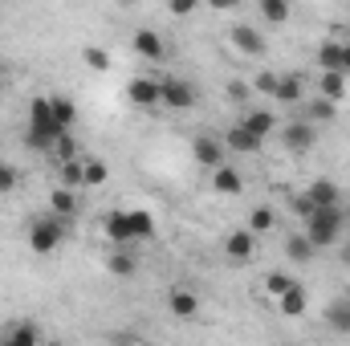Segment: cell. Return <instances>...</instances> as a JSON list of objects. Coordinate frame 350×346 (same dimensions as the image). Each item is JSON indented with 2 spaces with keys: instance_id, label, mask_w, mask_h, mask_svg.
Masks as SVG:
<instances>
[{
  "instance_id": "12",
  "label": "cell",
  "mask_w": 350,
  "mask_h": 346,
  "mask_svg": "<svg viewBox=\"0 0 350 346\" xmlns=\"http://www.w3.org/2000/svg\"><path fill=\"white\" fill-rule=\"evenodd\" d=\"M126 98H131L135 106H159V102H163V90H159V82H151V78H135V82L126 86Z\"/></svg>"
},
{
  "instance_id": "30",
  "label": "cell",
  "mask_w": 350,
  "mask_h": 346,
  "mask_svg": "<svg viewBox=\"0 0 350 346\" xmlns=\"http://www.w3.org/2000/svg\"><path fill=\"white\" fill-rule=\"evenodd\" d=\"M257 8H261V16L269 21V25H285V21H289V12H293L285 0H261Z\"/></svg>"
},
{
  "instance_id": "8",
  "label": "cell",
  "mask_w": 350,
  "mask_h": 346,
  "mask_svg": "<svg viewBox=\"0 0 350 346\" xmlns=\"http://www.w3.org/2000/svg\"><path fill=\"white\" fill-rule=\"evenodd\" d=\"M301 196L314 204V212H318V208H342V191H338L334 179H314Z\"/></svg>"
},
{
  "instance_id": "35",
  "label": "cell",
  "mask_w": 350,
  "mask_h": 346,
  "mask_svg": "<svg viewBox=\"0 0 350 346\" xmlns=\"http://www.w3.org/2000/svg\"><path fill=\"white\" fill-rule=\"evenodd\" d=\"M82 62H86L90 70H98V74H102V70H110V53H106V49H98V45H86V49H82Z\"/></svg>"
},
{
  "instance_id": "9",
  "label": "cell",
  "mask_w": 350,
  "mask_h": 346,
  "mask_svg": "<svg viewBox=\"0 0 350 346\" xmlns=\"http://www.w3.org/2000/svg\"><path fill=\"white\" fill-rule=\"evenodd\" d=\"M273 98H277L281 106H301V102H306V82H301V74H281Z\"/></svg>"
},
{
  "instance_id": "37",
  "label": "cell",
  "mask_w": 350,
  "mask_h": 346,
  "mask_svg": "<svg viewBox=\"0 0 350 346\" xmlns=\"http://www.w3.org/2000/svg\"><path fill=\"white\" fill-rule=\"evenodd\" d=\"M277 78H281V74H273V70H261V74L253 78V90H257V94H269V98H273V94H277Z\"/></svg>"
},
{
  "instance_id": "29",
  "label": "cell",
  "mask_w": 350,
  "mask_h": 346,
  "mask_svg": "<svg viewBox=\"0 0 350 346\" xmlns=\"http://www.w3.org/2000/svg\"><path fill=\"white\" fill-rule=\"evenodd\" d=\"M314 253H318V249H314V245L306 241V232H297V237H289V241H285V257H289V261H297V265L314 261Z\"/></svg>"
},
{
  "instance_id": "24",
  "label": "cell",
  "mask_w": 350,
  "mask_h": 346,
  "mask_svg": "<svg viewBox=\"0 0 350 346\" xmlns=\"http://www.w3.org/2000/svg\"><path fill=\"white\" fill-rule=\"evenodd\" d=\"M334 114H338V106H334V102H326V98H306V122H310V127L330 122Z\"/></svg>"
},
{
  "instance_id": "26",
  "label": "cell",
  "mask_w": 350,
  "mask_h": 346,
  "mask_svg": "<svg viewBox=\"0 0 350 346\" xmlns=\"http://www.w3.org/2000/svg\"><path fill=\"white\" fill-rule=\"evenodd\" d=\"M110 179V163H102V159H82V187H102Z\"/></svg>"
},
{
  "instance_id": "31",
  "label": "cell",
  "mask_w": 350,
  "mask_h": 346,
  "mask_svg": "<svg viewBox=\"0 0 350 346\" xmlns=\"http://www.w3.org/2000/svg\"><path fill=\"white\" fill-rule=\"evenodd\" d=\"M49 155L57 159V168H62V163H74V159H78V143H74V135H62V139L53 143Z\"/></svg>"
},
{
  "instance_id": "22",
  "label": "cell",
  "mask_w": 350,
  "mask_h": 346,
  "mask_svg": "<svg viewBox=\"0 0 350 346\" xmlns=\"http://www.w3.org/2000/svg\"><path fill=\"white\" fill-rule=\"evenodd\" d=\"M224 147H232V151H241V155H257L265 143H261V139H253V135H249V131H245V127L237 122V127H232V131L224 135Z\"/></svg>"
},
{
  "instance_id": "17",
  "label": "cell",
  "mask_w": 350,
  "mask_h": 346,
  "mask_svg": "<svg viewBox=\"0 0 350 346\" xmlns=\"http://www.w3.org/2000/svg\"><path fill=\"white\" fill-rule=\"evenodd\" d=\"M0 346H41V330L33 322H8V334Z\"/></svg>"
},
{
  "instance_id": "11",
  "label": "cell",
  "mask_w": 350,
  "mask_h": 346,
  "mask_svg": "<svg viewBox=\"0 0 350 346\" xmlns=\"http://www.w3.org/2000/svg\"><path fill=\"white\" fill-rule=\"evenodd\" d=\"M232 45H237L245 57H261L265 53V37L253 25H232Z\"/></svg>"
},
{
  "instance_id": "42",
  "label": "cell",
  "mask_w": 350,
  "mask_h": 346,
  "mask_svg": "<svg viewBox=\"0 0 350 346\" xmlns=\"http://www.w3.org/2000/svg\"><path fill=\"white\" fill-rule=\"evenodd\" d=\"M122 346H135V343H122Z\"/></svg>"
},
{
  "instance_id": "2",
  "label": "cell",
  "mask_w": 350,
  "mask_h": 346,
  "mask_svg": "<svg viewBox=\"0 0 350 346\" xmlns=\"http://www.w3.org/2000/svg\"><path fill=\"white\" fill-rule=\"evenodd\" d=\"M306 241L314 245V249H330V245H338L342 241V232H347V212L342 208H318L310 220H306Z\"/></svg>"
},
{
  "instance_id": "23",
  "label": "cell",
  "mask_w": 350,
  "mask_h": 346,
  "mask_svg": "<svg viewBox=\"0 0 350 346\" xmlns=\"http://www.w3.org/2000/svg\"><path fill=\"white\" fill-rule=\"evenodd\" d=\"M49 110H53L57 127H66V131H70V127L78 122V106H74V102H70L66 94H53V98H49Z\"/></svg>"
},
{
  "instance_id": "39",
  "label": "cell",
  "mask_w": 350,
  "mask_h": 346,
  "mask_svg": "<svg viewBox=\"0 0 350 346\" xmlns=\"http://www.w3.org/2000/svg\"><path fill=\"white\" fill-rule=\"evenodd\" d=\"M167 12H172V16H191V12H196V0H172Z\"/></svg>"
},
{
  "instance_id": "10",
  "label": "cell",
  "mask_w": 350,
  "mask_h": 346,
  "mask_svg": "<svg viewBox=\"0 0 350 346\" xmlns=\"http://www.w3.org/2000/svg\"><path fill=\"white\" fill-rule=\"evenodd\" d=\"M212 191H216V196H241V191H245V175L237 172L232 163H224V168L212 172Z\"/></svg>"
},
{
  "instance_id": "1",
  "label": "cell",
  "mask_w": 350,
  "mask_h": 346,
  "mask_svg": "<svg viewBox=\"0 0 350 346\" xmlns=\"http://www.w3.org/2000/svg\"><path fill=\"white\" fill-rule=\"evenodd\" d=\"M62 135H70V131L57 127V118H53V110H49V98H33V102H29V135H25V143H29L33 151H53V143H57Z\"/></svg>"
},
{
  "instance_id": "5",
  "label": "cell",
  "mask_w": 350,
  "mask_h": 346,
  "mask_svg": "<svg viewBox=\"0 0 350 346\" xmlns=\"http://www.w3.org/2000/svg\"><path fill=\"white\" fill-rule=\"evenodd\" d=\"M281 143H285L293 155H306V151H314L318 131H314L310 122H289V127H281Z\"/></svg>"
},
{
  "instance_id": "13",
  "label": "cell",
  "mask_w": 350,
  "mask_h": 346,
  "mask_svg": "<svg viewBox=\"0 0 350 346\" xmlns=\"http://www.w3.org/2000/svg\"><path fill=\"white\" fill-rule=\"evenodd\" d=\"M241 127H245L253 139H261V143L273 135V131H281V127H277V118H273V110H249V114L241 118Z\"/></svg>"
},
{
  "instance_id": "21",
  "label": "cell",
  "mask_w": 350,
  "mask_h": 346,
  "mask_svg": "<svg viewBox=\"0 0 350 346\" xmlns=\"http://www.w3.org/2000/svg\"><path fill=\"white\" fill-rule=\"evenodd\" d=\"M326 326L334 334H350V297H334L326 306Z\"/></svg>"
},
{
  "instance_id": "40",
  "label": "cell",
  "mask_w": 350,
  "mask_h": 346,
  "mask_svg": "<svg viewBox=\"0 0 350 346\" xmlns=\"http://www.w3.org/2000/svg\"><path fill=\"white\" fill-rule=\"evenodd\" d=\"M293 212H297L301 220H310V216H314V204H310L306 196H297V200H293Z\"/></svg>"
},
{
  "instance_id": "3",
  "label": "cell",
  "mask_w": 350,
  "mask_h": 346,
  "mask_svg": "<svg viewBox=\"0 0 350 346\" xmlns=\"http://www.w3.org/2000/svg\"><path fill=\"white\" fill-rule=\"evenodd\" d=\"M62 241H66V220H62V216H41V220H33V228H29V249H33L37 257L57 253Z\"/></svg>"
},
{
  "instance_id": "32",
  "label": "cell",
  "mask_w": 350,
  "mask_h": 346,
  "mask_svg": "<svg viewBox=\"0 0 350 346\" xmlns=\"http://www.w3.org/2000/svg\"><path fill=\"white\" fill-rule=\"evenodd\" d=\"M293 285H297V281H293V277H289V273H281V269H273V273H269V277H265V289H269V293H273V297H281V293H289V289H293Z\"/></svg>"
},
{
  "instance_id": "33",
  "label": "cell",
  "mask_w": 350,
  "mask_h": 346,
  "mask_svg": "<svg viewBox=\"0 0 350 346\" xmlns=\"http://www.w3.org/2000/svg\"><path fill=\"white\" fill-rule=\"evenodd\" d=\"M106 269H110L114 277H135V269H139V265H135V257H131V253H110Z\"/></svg>"
},
{
  "instance_id": "4",
  "label": "cell",
  "mask_w": 350,
  "mask_h": 346,
  "mask_svg": "<svg viewBox=\"0 0 350 346\" xmlns=\"http://www.w3.org/2000/svg\"><path fill=\"white\" fill-rule=\"evenodd\" d=\"M191 155L204 172H216L224 168V139H212V135H196L191 139Z\"/></svg>"
},
{
  "instance_id": "14",
  "label": "cell",
  "mask_w": 350,
  "mask_h": 346,
  "mask_svg": "<svg viewBox=\"0 0 350 346\" xmlns=\"http://www.w3.org/2000/svg\"><path fill=\"white\" fill-rule=\"evenodd\" d=\"M131 45H135V53L147 57V62H159V57H163V37H159L155 29H139V33L131 37Z\"/></svg>"
},
{
  "instance_id": "34",
  "label": "cell",
  "mask_w": 350,
  "mask_h": 346,
  "mask_svg": "<svg viewBox=\"0 0 350 346\" xmlns=\"http://www.w3.org/2000/svg\"><path fill=\"white\" fill-rule=\"evenodd\" d=\"M57 172H62V187H70V191H82V159H74V163H62Z\"/></svg>"
},
{
  "instance_id": "38",
  "label": "cell",
  "mask_w": 350,
  "mask_h": 346,
  "mask_svg": "<svg viewBox=\"0 0 350 346\" xmlns=\"http://www.w3.org/2000/svg\"><path fill=\"white\" fill-rule=\"evenodd\" d=\"M224 94H228V102H245V98L253 94V86H249V82H241V78H232V82L224 86Z\"/></svg>"
},
{
  "instance_id": "20",
  "label": "cell",
  "mask_w": 350,
  "mask_h": 346,
  "mask_svg": "<svg viewBox=\"0 0 350 346\" xmlns=\"http://www.w3.org/2000/svg\"><path fill=\"white\" fill-rule=\"evenodd\" d=\"M167 310H172L175 318H196L200 314V297L191 289H172L167 293Z\"/></svg>"
},
{
  "instance_id": "25",
  "label": "cell",
  "mask_w": 350,
  "mask_h": 346,
  "mask_svg": "<svg viewBox=\"0 0 350 346\" xmlns=\"http://www.w3.org/2000/svg\"><path fill=\"white\" fill-rule=\"evenodd\" d=\"M318 90H322L326 102L338 106V102L347 98V74H322V78H318Z\"/></svg>"
},
{
  "instance_id": "6",
  "label": "cell",
  "mask_w": 350,
  "mask_h": 346,
  "mask_svg": "<svg viewBox=\"0 0 350 346\" xmlns=\"http://www.w3.org/2000/svg\"><path fill=\"white\" fill-rule=\"evenodd\" d=\"M253 253H257V237H253L249 228H237V232H228V237H224V257L232 261V265L253 261Z\"/></svg>"
},
{
  "instance_id": "16",
  "label": "cell",
  "mask_w": 350,
  "mask_h": 346,
  "mask_svg": "<svg viewBox=\"0 0 350 346\" xmlns=\"http://www.w3.org/2000/svg\"><path fill=\"white\" fill-rule=\"evenodd\" d=\"M306 306H310V293H306V285H301V281H297L289 293H281V297H277V310H281L285 318H301V314H306Z\"/></svg>"
},
{
  "instance_id": "27",
  "label": "cell",
  "mask_w": 350,
  "mask_h": 346,
  "mask_svg": "<svg viewBox=\"0 0 350 346\" xmlns=\"http://www.w3.org/2000/svg\"><path fill=\"white\" fill-rule=\"evenodd\" d=\"M131 216V232H135V241H151L155 237V216L147 212V208H135V212H126Z\"/></svg>"
},
{
  "instance_id": "18",
  "label": "cell",
  "mask_w": 350,
  "mask_h": 346,
  "mask_svg": "<svg viewBox=\"0 0 350 346\" xmlns=\"http://www.w3.org/2000/svg\"><path fill=\"white\" fill-rule=\"evenodd\" d=\"M318 66H322V74H342V41L338 37L318 45Z\"/></svg>"
},
{
  "instance_id": "19",
  "label": "cell",
  "mask_w": 350,
  "mask_h": 346,
  "mask_svg": "<svg viewBox=\"0 0 350 346\" xmlns=\"http://www.w3.org/2000/svg\"><path fill=\"white\" fill-rule=\"evenodd\" d=\"M102 232H106L114 245H126V241H135V232H131V216H126V212H110V216L102 220Z\"/></svg>"
},
{
  "instance_id": "7",
  "label": "cell",
  "mask_w": 350,
  "mask_h": 346,
  "mask_svg": "<svg viewBox=\"0 0 350 346\" xmlns=\"http://www.w3.org/2000/svg\"><path fill=\"white\" fill-rule=\"evenodd\" d=\"M159 90H163V106H172V110H191L196 106V86L183 82V78H167V82H159Z\"/></svg>"
},
{
  "instance_id": "28",
  "label": "cell",
  "mask_w": 350,
  "mask_h": 346,
  "mask_svg": "<svg viewBox=\"0 0 350 346\" xmlns=\"http://www.w3.org/2000/svg\"><path fill=\"white\" fill-rule=\"evenodd\" d=\"M273 228H277V212H273L269 204L253 208V216H249V232H253V237H265V232H273Z\"/></svg>"
},
{
  "instance_id": "36",
  "label": "cell",
  "mask_w": 350,
  "mask_h": 346,
  "mask_svg": "<svg viewBox=\"0 0 350 346\" xmlns=\"http://www.w3.org/2000/svg\"><path fill=\"white\" fill-rule=\"evenodd\" d=\"M16 183H21V172H16L12 163H4V159H0V196H12V191H16Z\"/></svg>"
},
{
  "instance_id": "41",
  "label": "cell",
  "mask_w": 350,
  "mask_h": 346,
  "mask_svg": "<svg viewBox=\"0 0 350 346\" xmlns=\"http://www.w3.org/2000/svg\"><path fill=\"white\" fill-rule=\"evenodd\" d=\"M342 74H350V41H342Z\"/></svg>"
},
{
  "instance_id": "15",
  "label": "cell",
  "mask_w": 350,
  "mask_h": 346,
  "mask_svg": "<svg viewBox=\"0 0 350 346\" xmlns=\"http://www.w3.org/2000/svg\"><path fill=\"white\" fill-rule=\"evenodd\" d=\"M49 208H53V216H62V220H70V216H78V208H82V200H78V191H70V187H53L49 191Z\"/></svg>"
}]
</instances>
